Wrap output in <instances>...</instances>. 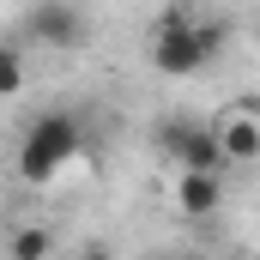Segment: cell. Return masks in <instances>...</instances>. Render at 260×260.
I'll list each match as a JSON object with an SVG mask.
<instances>
[{"label": "cell", "instance_id": "cell-1", "mask_svg": "<svg viewBox=\"0 0 260 260\" xmlns=\"http://www.w3.org/2000/svg\"><path fill=\"white\" fill-rule=\"evenodd\" d=\"M79 151H85V127H79V115H67V109L37 115V121H30V133L18 139V182H24V188L55 182V176H61Z\"/></svg>", "mask_w": 260, "mask_h": 260}, {"label": "cell", "instance_id": "cell-2", "mask_svg": "<svg viewBox=\"0 0 260 260\" xmlns=\"http://www.w3.org/2000/svg\"><path fill=\"white\" fill-rule=\"evenodd\" d=\"M151 67L164 73V79H194L200 67V49H194V18H188V6H170L164 18H157V30H151Z\"/></svg>", "mask_w": 260, "mask_h": 260}, {"label": "cell", "instance_id": "cell-3", "mask_svg": "<svg viewBox=\"0 0 260 260\" xmlns=\"http://www.w3.org/2000/svg\"><path fill=\"white\" fill-rule=\"evenodd\" d=\"M212 139H218L224 170H230V164H254V157H260V109H254V97L230 103V109L212 121Z\"/></svg>", "mask_w": 260, "mask_h": 260}, {"label": "cell", "instance_id": "cell-4", "mask_svg": "<svg viewBox=\"0 0 260 260\" xmlns=\"http://www.w3.org/2000/svg\"><path fill=\"white\" fill-rule=\"evenodd\" d=\"M24 37L43 43V49H79V37H85V12H79L73 0H37V6L24 12Z\"/></svg>", "mask_w": 260, "mask_h": 260}, {"label": "cell", "instance_id": "cell-5", "mask_svg": "<svg viewBox=\"0 0 260 260\" xmlns=\"http://www.w3.org/2000/svg\"><path fill=\"white\" fill-rule=\"evenodd\" d=\"M157 145H164V157H176L182 170H218V176H224L218 139H212V127H200V121H164V127H157Z\"/></svg>", "mask_w": 260, "mask_h": 260}, {"label": "cell", "instance_id": "cell-6", "mask_svg": "<svg viewBox=\"0 0 260 260\" xmlns=\"http://www.w3.org/2000/svg\"><path fill=\"white\" fill-rule=\"evenodd\" d=\"M224 206V176L218 170H182L176 176V212L182 218H212Z\"/></svg>", "mask_w": 260, "mask_h": 260}, {"label": "cell", "instance_id": "cell-7", "mask_svg": "<svg viewBox=\"0 0 260 260\" xmlns=\"http://www.w3.org/2000/svg\"><path fill=\"white\" fill-rule=\"evenodd\" d=\"M6 254L12 260H49L55 254V230H49V224H18L12 242H6Z\"/></svg>", "mask_w": 260, "mask_h": 260}, {"label": "cell", "instance_id": "cell-8", "mask_svg": "<svg viewBox=\"0 0 260 260\" xmlns=\"http://www.w3.org/2000/svg\"><path fill=\"white\" fill-rule=\"evenodd\" d=\"M194 49L200 61H218L230 49V18H194Z\"/></svg>", "mask_w": 260, "mask_h": 260}, {"label": "cell", "instance_id": "cell-9", "mask_svg": "<svg viewBox=\"0 0 260 260\" xmlns=\"http://www.w3.org/2000/svg\"><path fill=\"white\" fill-rule=\"evenodd\" d=\"M24 91V55L18 43H0V97H18Z\"/></svg>", "mask_w": 260, "mask_h": 260}, {"label": "cell", "instance_id": "cell-10", "mask_svg": "<svg viewBox=\"0 0 260 260\" xmlns=\"http://www.w3.org/2000/svg\"><path fill=\"white\" fill-rule=\"evenodd\" d=\"M79 260H115V248H103V242H91V248H85Z\"/></svg>", "mask_w": 260, "mask_h": 260}, {"label": "cell", "instance_id": "cell-11", "mask_svg": "<svg viewBox=\"0 0 260 260\" xmlns=\"http://www.w3.org/2000/svg\"><path fill=\"white\" fill-rule=\"evenodd\" d=\"M182 260H200V254H182Z\"/></svg>", "mask_w": 260, "mask_h": 260}]
</instances>
